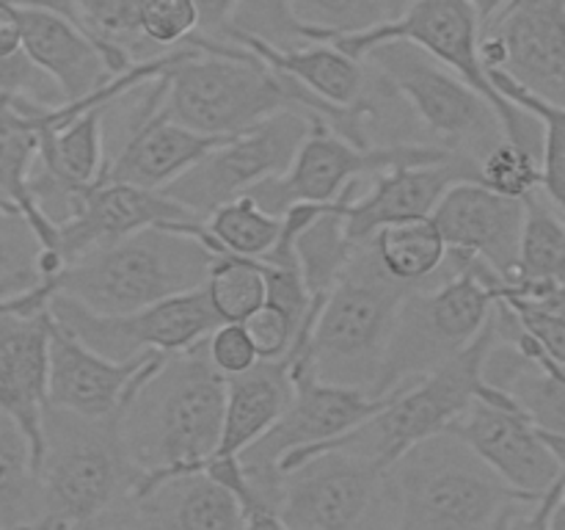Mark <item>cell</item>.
Returning a JSON list of instances; mask_svg holds the SVG:
<instances>
[{
	"mask_svg": "<svg viewBox=\"0 0 565 530\" xmlns=\"http://www.w3.org/2000/svg\"><path fill=\"white\" fill-rule=\"evenodd\" d=\"M224 409L226 375L210 362L207 340L166 353L119 412L121 442L141 469L136 491L207 467L218 456Z\"/></svg>",
	"mask_w": 565,
	"mask_h": 530,
	"instance_id": "1",
	"label": "cell"
},
{
	"mask_svg": "<svg viewBox=\"0 0 565 530\" xmlns=\"http://www.w3.org/2000/svg\"><path fill=\"white\" fill-rule=\"evenodd\" d=\"M185 224L147 226L125 241L94 248L50 276V290L99 315L136 312L199 290L218 254Z\"/></svg>",
	"mask_w": 565,
	"mask_h": 530,
	"instance_id": "2",
	"label": "cell"
},
{
	"mask_svg": "<svg viewBox=\"0 0 565 530\" xmlns=\"http://www.w3.org/2000/svg\"><path fill=\"white\" fill-rule=\"evenodd\" d=\"M397 530H505L539 502L508 486L452 431L408 447L390 467Z\"/></svg>",
	"mask_w": 565,
	"mask_h": 530,
	"instance_id": "3",
	"label": "cell"
},
{
	"mask_svg": "<svg viewBox=\"0 0 565 530\" xmlns=\"http://www.w3.org/2000/svg\"><path fill=\"white\" fill-rule=\"evenodd\" d=\"M412 290V285L392 279L379 265L370 243H362L351 268L315 318L303 351L287 359L303 362L320 381L356 386L373 395L390 353L397 315Z\"/></svg>",
	"mask_w": 565,
	"mask_h": 530,
	"instance_id": "4",
	"label": "cell"
},
{
	"mask_svg": "<svg viewBox=\"0 0 565 530\" xmlns=\"http://www.w3.org/2000/svg\"><path fill=\"white\" fill-rule=\"evenodd\" d=\"M301 36L307 42L334 44L342 53L359 61L367 59L370 50L379 47V44L406 39V42L417 44L425 53L434 55L439 64L456 72L458 77H463L475 92L483 94L494 105L505 138L541 155V125L497 92L489 70L483 66V59H480L483 22H480L478 11L469 0H412L403 14L364 28V31H331V28L312 25V22L303 20Z\"/></svg>",
	"mask_w": 565,
	"mask_h": 530,
	"instance_id": "5",
	"label": "cell"
},
{
	"mask_svg": "<svg viewBox=\"0 0 565 530\" xmlns=\"http://www.w3.org/2000/svg\"><path fill=\"white\" fill-rule=\"evenodd\" d=\"M141 480L114 417H83L47 406L39 462L42 517L99 519L125 506Z\"/></svg>",
	"mask_w": 565,
	"mask_h": 530,
	"instance_id": "6",
	"label": "cell"
},
{
	"mask_svg": "<svg viewBox=\"0 0 565 530\" xmlns=\"http://www.w3.org/2000/svg\"><path fill=\"white\" fill-rule=\"evenodd\" d=\"M494 342L497 320L491 315L489 326H486L478 340L469 342L463 351H458L445 364L430 370L428 375L395 392L392 401L367 423L348 431L345 436L329 442V445L318 447L307 458H312L320 451H329V447H345V451L373 458L375 464L390 469L408 447L450 428L472 406L475 398L494 395L500 390V386H491L486 381V359H489Z\"/></svg>",
	"mask_w": 565,
	"mask_h": 530,
	"instance_id": "7",
	"label": "cell"
},
{
	"mask_svg": "<svg viewBox=\"0 0 565 530\" xmlns=\"http://www.w3.org/2000/svg\"><path fill=\"white\" fill-rule=\"evenodd\" d=\"M296 395L279 423L237 456L243 475L265 506L276 508L285 473L318 447L340 439L381 412L392 398H373L356 386L320 381L303 362H290Z\"/></svg>",
	"mask_w": 565,
	"mask_h": 530,
	"instance_id": "8",
	"label": "cell"
},
{
	"mask_svg": "<svg viewBox=\"0 0 565 530\" xmlns=\"http://www.w3.org/2000/svg\"><path fill=\"white\" fill-rule=\"evenodd\" d=\"M276 511L290 530H397L390 469L345 447L285 473Z\"/></svg>",
	"mask_w": 565,
	"mask_h": 530,
	"instance_id": "9",
	"label": "cell"
},
{
	"mask_svg": "<svg viewBox=\"0 0 565 530\" xmlns=\"http://www.w3.org/2000/svg\"><path fill=\"white\" fill-rule=\"evenodd\" d=\"M364 61L395 86L439 147L480 160L505 138L494 105L417 44L406 39L384 42L370 50Z\"/></svg>",
	"mask_w": 565,
	"mask_h": 530,
	"instance_id": "10",
	"label": "cell"
},
{
	"mask_svg": "<svg viewBox=\"0 0 565 530\" xmlns=\"http://www.w3.org/2000/svg\"><path fill=\"white\" fill-rule=\"evenodd\" d=\"M456 149L439 144H395V147H356L337 136L326 121H315L312 132L298 149L290 169L259 182L248 197L263 210L285 215L292 204H331L356 180L395 169V166H428L450 160Z\"/></svg>",
	"mask_w": 565,
	"mask_h": 530,
	"instance_id": "11",
	"label": "cell"
},
{
	"mask_svg": "<svg viewBox=\"0 0 565 530\" xmlns=\"http://www.w3.org/2000/svg\"><path fill=\"white\" fill-rule=\"evenodd\" d=\"M315 121L320 119L303 110L276 114L274 119L215 147L193 169L160 188V193L185 204L199 219H207L221 204L243 197L270 177L285 174L312 132Z\"/></svg>",
	"mask_w": 565,
	"mask_h": 530,
	"instance_id": "12",
	"label": "cell"
},
{
	"mask_svg": "<svg viewBox=\"0 0 565 530\" xmlns=\"http://www.w3.org/2000/svg\"><path fill=\"white\" fill-rule=\"evenodd\" d=\"M50 312L77 340L116 362H127L143 353L185 351L207 340L221 326L204 287L125 315L92 312L75 298L53 293Z\"/></svg>",
	"mask_w": 565,
	"mask_h": 530,
	"instance_id": "13",
	"label": "cell"
},
{
	"mask_svg": "<svg viewBox=\"0 0 565 530\" xmlns=\"http://www.w3.org/2000/svg\"><path fill=\"white\" fill-rule=\"evenodd\" d=\"M447 431L467 442L508 486L541 497L561 480L563 464L544 439V431L513 401L511 392L475 398L472 406Z\"/></svg>",
	"mask_w": 565,
	"mask_h": 530,
	"instance_id": "14",
	"label": "cell"
},
{
	"mask_svg": "<svg viewBox=\"0 0 565 530\" xmlns=\"http://www.w3.org/2000/svg\"><path fill=\"white\" fill-rule=\"evenodd\" d=\"M480 59L486 70L565 105V0H508L483 28Z\"/></svg>",
	"mask_w": 565,
	"mask_h": 530,
	"instance_id": "15",
	"label": "cell"
},
{
	"mask_svg": "<svg viewBox=\"0 0 565 530\" xmlns=\"http://www.w3.org/2000/svg\"><path fill=\"white\" fill-rule=\"evenodd\" d=\"M483 182L480 160L467 152L428 166H395L345 191V226L353 243H367L379 230L403 221L430 219L456 182Z\"/></svg>",
	"mask_w": 565,
	"mask_h": 530,
	"instance_id": "16",
	"label": "cell"
},
{
	"mask_svg": "<svg viewBox=\"0 0 565 530\" xmlns=\"http://www.w3.org/2000/svg\"><path fill=\"white\" fill-rule=\"evenodd\" d=\"M53 315V312H50ZM166 353L116 362L103 357L53 318L50 335V406L83 417H114L130 401L132 390L158 368Z\"/></svg>",
	"mask_w": 565,
	"mask_h": 530,
	"instance_id": "17",
	"label": "cell"
},
{
	"mask_svg": "<svg viewBox=\"0 0 565 530\" xmlns=\"http://www.w3.org/2000/svg\"><path fill=\"white\" fill-rule=\"evenodd\" d=\"M450 252L486 259L505 282L513 279L524 226V199L491 191L483 182H456L434 210Z\"/></svg>",
	"mask_w": 565,
	"mask_h": 530,
	"instance_id": "18",
	"label": "cell"
},
{
	"mask_svg": "<svg viewBox=\"0 0 565 530\" xmlns=\"http://www.w3.org/2000/svg\"><path fill=\"white\" fill-rule=\"evenodd\" d=\"M185 221L204 219L160 191L127 186V182H99L86 193L81 210L58 226L55 254L61 265H66L94 248L125 241L147 226L185 224Z\"/></svg>",
	"mask_w": 565,
	"mask_h": 530,
	"instance_id": "19",
	"label": "cell"
},
{
	"mask_svg": "<svg viewBox=\"0 0 565 530\" xmlns=\"http://www.w3.org/2000/svg\"><path fill=\"white\" fill-rule=\"evenodd\" d=\"M141 530H246L241 497L207 469L171 475L127 500Z\"/></svg>",
	"mask_w": 565,
	"mask_h": 530,
	"instance_id": "20",
	"label": "cell"
},
{
	"mask_svg": "<svg viewBox=\"0 0 565 530\" xmlns=\"http://www.w3.org/2000/svg\"><path fill=\"white\" fill-rule=\"evenodd\" d=\"M25 53L58 83L64 103L94 97L114 81L105 50L64 14L50 9H17Z\"/></svg>",
	"mask_w": 565,
	"mask_h": 530,
	"instance_id": "21",
	"label": "cell"
},
{
	"mask_svg": "<svg viewBox=\"0 0 565 530\" xmlns=\"http://www.w3.org/2000/svg\"><path fill=\"white\" fill-rule=\"evenodd\" d=\"M230 138L235 136H207L191 130L160 108L152 119L125 138L119 152L110 155L108 169L99 182H127V186L160 191Z\"/></svg>",
	"mask_w": 565,
	"mask_h": 530,
	"instance_id": "22",
	"label": "cell"
},
{
	"mask_svg": "<svg viewBox=\"0 0 565 530\" xmlns=\"http://www.w3.org/2000/svg\"><path fill=\"white\" fill-rule=\"evenodd\" d=\"M296 381L290 359H263L241 375H226L224 434L218 456H241L259 436L268 434L290 409ZM215 456V458H218Z\"/></svg>",
	"mask_w": 565,
	"mask_h": 530,
	"instance_id": "23",
	"label": "cell"
},
{
	"mask_svg": "<svg viewBox=\"0 0 565 530\" xmlns=\"http://www.w3.org/2000/svg\"><path fill=\"white\" fill-rule=\"evenodd\" d=\"M224 39L241 44L248 53L257 55L263 64H268L270 70L290 75L292 81L307 86L318 97L329 99L331 105H340V108L356 103L364 94V86H367L364 61L342 53L334 44L307 42L292 44V47H276V44L265 42L254 33L237 31V28H230Z\"/></svg>",
	"mask_w": 565,
	"mask_h": 530,
	"instance_id": "24",
	"label": "cell"
},
{
	"mask_svg": "<svg viewBox=\"0 0 565 530\" xmlns=\"http://www.w3.org/2000/svg\"><path fill=\"white\" fill-rule=\"evenodd\" d=\"M565 287V224L555 213L546 193L533 191L524 197V226L519 243L516 274L500 287V296L539 298L550 301Z\"/></svg>",
	"mask_w": 565,
	"mask_h": 530,
	"instance_id": "25",
	"label": "cell"
},
{
	"mask_svg": "<svg viewBox=\"0 0 565 530\" xmlns=\"http://www.w3.org/2000/svg\"><path fill=\"white\" fill-rule=\"evenodd\" d=\"M292 246H296L309 296L312 301H326L331 290L340 285L345 271L351 268L359 248L345 226V193L337 202L326 204L318 219L292 237Z\"/></svg>",
	"mask_w": 565,
	"mask_h": 530,
	"instance_id": "26",
	"label": "cell"
},
{
	"mask_svg": "<svg viewBox=\"0 0 565 530\" xmlns=\"http://www.w3.org/2000/svg\"><path fill=\"white\" fill-rule=\"evenodd\" d=\"M42 519V486L31 439L0 409V530H25Z\"/></svg>",
	"mask_w": 565,
	"mask_h": 530,
	"instance_id": "27",
	"label": "cell"
},
{
	"mask_svg": "<svg viewBox=\"0 0 565 530\" xmlns=\"http://www.w3.org/2000/svg\"><path fill=\"white\" fill-rule=\"evenodd\" d=\"M367 243L381 268L395 282L412 287H419L436 271H441V265L447 263V254H450L434 219L403 221V224L384 226Z\"/></svg>",
	"mask_w": 565,
	"mask_h": 530,
	"instance_id": "28",
	"label": "cell"
},
{
	"mask_svg": "<svg viewBox=\"0 0 565 530\" xmlns=\"http://www.w3.org/2000/svg\"><path fill=\"white\" fill-rule=\"evenodd\" d=\"M188 230L196 232L215 254L263 259L281 235V215L259 208L248 193L221 204L204 221H188Z\"/></svg>",
	"mask_w": 565,
	"mask_h": 530,
	"instance_id": "29",
	"label": "cell"
},
{
	"mask_svg": "<svg viewBox=\"0 0 565 530\" xmlns=\"http://www.w3.org/2000/svg\"><path fill=\"white\" fill-rule=\"evenodd\" d=\"M489 77L502 97L541 125V191L565 213V105L527 92L502 70H489Z\"/></svg>",
	"mask_w": 565,
	"mask_h": 530,
	"instance_id": "30",
	"label": "cell"
},
{
	"mask_svg": "<svg viewBox=\"0 0 565 530\" xmlns=\"http://www.w3.org/2000/svg\"><path fill=\"white\" fill-rule=\"evenodd\" d=\"M138 6L141 0H75L83 28L105 50L114 75L143 61L141 53L149 47L138 28Z\"/></svg>",
	"mask_w": 565,
	"mask_h": 530,
	"instance_id": "31",
	"label": "cell"
},
{
	"mask_svg": "<svg viewBox=\"0 0 565 530\" xmlns=\"http://www.w3.org/2000/svg\"><path fill=\"white\" fill-rule=\"evenodd\" d=\"M204 290L221 324H246L268 298L263 259L221 252L210 268Z\"/></svg>",
	"mask_w": 565,
	"mask_h": 530,
	"instance_id": "32",
	"label": "cell"
},
{
	"mask_svg": "<svg viewBox=\"0 0 565 530\" xmlns=\"http://www.w3.org/2000/svg\"><path fill=\"white\" fill-rule=\"evenodd\" d=\"M44 243L20 210H0V301L36 290L44 276Z\"/></svg>",
	"mask_w": 565,
	"mask_h": 530,
	"instance_id": "33",
	"label": "cell"
},
{
	"mask_svg": "<svg viewBox=\"0 0 565 530\" xmlns=\"http://www.w3.org/2000/svg\"><path fill=\"white\" fill-rule=\"evenodd\" d=\"M480 174L483 186H489L491 191L524 199L541 188V155L522 144H513L511 138H502L480 158Z\"/></svg>",
	"mask_w": 565,
	"mask_h": 530,
	"instance_id": "34",
	"label": "cell"
},
{
	"mask_svg": "<svg viewBox=\"0 0 565 530\" xmlns=\"http://www.w3.org/2000/svg\"><path fill=\"white\" fill-rule=\"evenodd\" d=\"M230 28L254 33L276 47L307 44L301 36L303 17L298 14L296 0H241Z\"/></svg>",
	"mask_w": 565,
	"mask_h": 530,
	"instance_id": "35",
	"label": "cell"
},
{
	"mask_svg": "<svg viewBox=\"0 0 565 530\" xmlns=\"http://www.w3.org/2000/svg\"><path fill=\"white\" fill-rule=\"evenodd\" d=\"M199 25L196 0H141L138 6V28L152 47H182L196 36Z\"/></svg>",
	"mask_w": 565,
	"mask_h": 530,
	"instance_id": "36",
	"label": "cell"
},
{
	"mask_svg": "<svg viewBox=\"0 0 565 530\" xmlns=\"http://www.w3.org/2000/svg\"><path fill=\"white\" fill-rule=\"evenodd\" d=\"M500 298L513 309L519 326L544 348L546 357L555 359L557 364H565V301L561 298L539 301V298L513 296V293H505Z\"/></svg>",
	"mask_w": 565,
	"mask_h": 530,
	"instance_id": "37",
	"label": "cell"
},
{
	"mask_svg": "<svg viewBox=\"0 0 565 530\" xmlns=\"http://www.w3.org/2000/svg\"><path fill=\"white\" fill-rule=\"evenodd\" d=\"M0 97H28L42 105H64L58 83L25 53V47L0 59Z\"/></svg>",
	"mask_w": 565,
	"mask_h": 530,
	"instance_id": "38",
	"label": "cell"
},
{
	"mask_svg": "<svg viewBox=\"0 0 565 530\" xmlns=\"http://www.w3.org/2000/svg\"><path fill=\"white\" fill-rule=\"evenodd\" d=\"M298 14L331 31H364L386 20L375 0H296Z\"/></svg>",
	"mask_w": 565,
	"mask_h": 530,
	"instance_id": "39",
	"label": "cell"
},
{
	"mask_svg": "<svg viewBox=\"0 0 565 530\" xmlns=\"http://www.w3.org/2000/svg\"><path fill=\"white\" fill-rule=\"evenodd\" d=\"M207 353L210 362L221 375H241L257 362H263L257 342H254L246 324H221L207 337Z\"/></svg>",
	"mask_w": 565,
	"mask_h": 530,
	"instance_id": "40",
	"label": "cell"
},
{
	"mask_svg": "<svg viewBox=\"0 0 565 530\" xmlns=\"http://www.w3.org/2000/svg\"><path fill=\"white\" fill-rule=\"evenodd\" d=\"M246 329L252 331L263 359H285L298 340V329L292 326V320L270 304H263V309H257L246 320Z\"/></svg>",
	"mask_w": 565,
	"mask_h": 530,
	"instance_id": "41",
	"label": "cell"
},
{
	"mask_svg": "<svg viewBox=\"0 0 565 530\" xmlns=\"http://www.w3.org/2000/svg\"><path fill=\"white\" fill-rule=\"evenodd\" d=\"M563 495V478L541 497L533 506H524L522 511L513 513V519L508 522L505 530H552V513H555L557 500Z\"/></svg>",
	"mask_w": 565,
	"mask_h": 530,
	"instance_id": "42",
	"label": "cell"
},
{
	"mask_svg": "<svg viewBox=\"0 0 565 530\" xmlns=\"http://www.w3.org/2000/svg\"><path fill=\"white\" fill-rule=\"evenodd\" d=\"M196 6H199V17H202L199 33L210 39H224L226 31H230L232 20H235L241 0H196Z\"/></svg>",
	"mask_w": 565,
	"mask_h": 530,
	"instance_id": "43",
	"label": "cell"
},
{
	"mask_svg": "<svg viewBox=\"0 0 565 530\" xmlns=\"http://www.w3.org/2000/svg\"><path fill=\"white\" fill-rule=\"evenodd\" d=\"M22 50V22L17 9H0V59Z\"/></svg>",
	"mask_w": 565,
	"mask_h": 530,
	"instance_id": "44",
	"label": "cell"
},
{
	"mask_svg": "<svg viewBox=\"0 0 565 530\" xmlns=\"http://www.w3.org/2000/svg\"><path fill=\"white\" fill-rule=\"evenodd\" d=\"M0 9H50L64 14L66 20H72L75 25L83 28L81 17H77L75 0H0ZM86 31V28H83Z\"/></svg>",
	"mask_w": 565,
	"mask_h": 530,
	"instance_id": "45",
	"label": "cell"
},
{
	"mask_svg": "<svg viewBox=\"0 0 565 530\" xmlns=\"http://www.w3.org/2000/svg\"><path fill=\"white\" fill-rule=\"evenodd\" d=\"M246 530H290L285 524V519L279 517V511L265 502H254L246 508Z\"/></svg>",
	"mask_w": 565,
	"mask_h": 530,
	"instance_id": "46",
	"label": "cell"
},
{
	"mask_svg": "<svg viewBox=\"0 0 565 530\" xmlns=\"http://www.w3.org/2000/svg\"><path fill=\"white\" fill-rule=\"evenodd\" d=\"M469 3L475 6V11H478L480 22H483V28H486L497 14H500L502 9H505L508 0H469Z\"/></svg>",
	"mask_w": 565,
	"mask_h": 530,
	"instance_id": "47",
	"label": "cell"
},
{
	"mask_svg": "<svg viewBox=\"0 0 565 530\" xmlns=\"http://www.w3.org/2000/svg\"><path fill=\"white\" fill-rule=\"evenodd\" d=\"M563 495L561 500H557L555 506V513H552V530H565V464H563Z\"/></svg>",
	"mask_w": 565,
	"mask_h": 530,
	"instance_id": "48",
	"label": "cell"
},
{
	"mask_svg": "<svg viewBox=\"0 0 565 530\" xmlns=\"http://www.w3.org/2000/svg\"><path fill=\"white\" fill-rule=\"evenodd\" d=\"M375 3L381 6V11L386 14V20H392V17L403 14V11H406V6L412 3V0H375Z\"/></svg>",
	"mask_w": 565,
	"mask_h": 530,
	"instance_id": "49",
	"label": "cell"
},
{
	"mask_svg": "<svg viewBox=\"0 0 565 530\" xmlns=\"http://www.w3.org/2000/svg\"><path fill=\"white\" fill-rule=\"evenodd\" d=\"M0 210H17V208H14V204H11V202H9V197H6V193H3V191H0Z\"/></svg>",
	"mask_w": 565,
	"mask_h": 530,
	"instance_id": "50",
	"label": "cell"
},
{
	"mask_svg": "<svg viewBox=\"0 0 565 530\" xmlns=\"http://www.w3.org/2000/svg\"><path fill=\"white\" fill-rule=\"evenodd\" d=\"M557 298H561V301H565V287H563L561 293H557Z\"/></svg>",
	"mask_w": 565,
	"mask_h": 530,
	"instance_id": "51",
	"label": "cell"
}]
</instances>
